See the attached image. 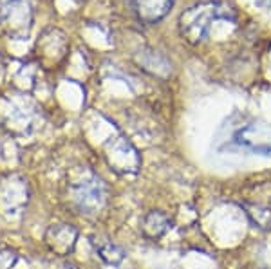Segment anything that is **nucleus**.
<instances>
[{
  "label": "nucleus",
  "mask_w": 271,
  "mask_h": 269,
  "mask_svg": "<svg viewBox=\"0 0 271 269\" xmlns=\"http://www.w3.org/2000/svg\"><path fill=\"white\" fill-rule=\"evenodd\" d=\"M237 24V11L223 0H203L188 7L179 18L181 35L190 43H203L212 37L214 24Z\"/></svg>",
  "instance_id": "nucleus-1"
},
{
  "label": "nucleus",
  "mask_w": 271,
  "mask_h": 269,
  "mask_svg": "<svg viewBox=\"0 0 271 269\" xmlns=\"http://www.w3.org/2000/svg\"><path fill=\"white\" fill-rule=\"evenodd\" d=\"M131 4L141 22L156 24L170 11L174 0H131Z\"/></svg>",
  "instance_id": "nucleus-2"
},
{
  "label": "nucleus",
  "mask_w": 271,
  "mask_h": 269,
  "mask_svg": "<svg viewBox=\"0 0 271 269\" xmlns=\"http://www.w3.org/2000/svg\"><path fill=\"white\" fill-rule=\"evenodd\" d=\"M253 2L262 9H271V0H253Z\"/></svg>",
  "instance_id": "nucleus-3"
}]
</instances>
